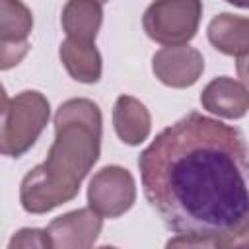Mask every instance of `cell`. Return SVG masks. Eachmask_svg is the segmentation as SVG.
Returning <instances> with one entry per match:
<instances>
[{
	"mask_svg": "<svg viewBox=\"0 0 249 249\" xmlns=\"http://www.w3.org/2000/svg\"><path fill=\"white\" fill-rule=\"evenodd\" d=\"M200 14V0H156L144 14V29L150 39L177 47L195 37Z\"/></svg>",
	"mask_w": 249,
	"mask_h": 249,
	"instance_id": "obj_4",
	"label": "cell"
},
{
	"mask_svg": "<svg viewBox=\"0 0 249 249\" xmlns=\"http://www.w3.org/2000/svg\"><path fill=\"white\" fill-rule=\"evenodd\" d=\"M101 2H105V0H101Z\"/></svg>",
	"mask_w": 249,
	"mask_h": 249,
	"instance_id": "obj_18",
	"label": "cell"
},
{
	"mask_svg": "<svg viewBox=\"0 0 249 249\" xmlns=\"http://www.w3.org/2000/svg\"><path fill=\"white\" fill-rule=\"evenodd\" d=\"M101 4L97 0H70L62 12V25L68 39L93 43L101 25Z\"/></svg>",
	"mask_w": 249,
	"mask_h": 249,
	"instance_id": "obj_10",
	"label": "cell"
},
{
	"mask_svg": "<svg viewBox=\"0 0 249 249\" xmlns=\"http://www.w3.org/2000/svg\"><path fill=\"white\" fill-rule=\"evenodd\" d=\"M237 74H239V78L245 84H249V53L239 56V60H237Z\"/></svg>",
	"mask_w": 249,
	"mask_h": 249,
	"instance_id": "obj_15",
	"label": "cell"
},
{
	"mask_svg": "<svg viewBox=\"0 0 249 249\" xmlns=\"http://www.w3.org/2000/svg\"><path fill=\"white\" fill-rule=\"evenodd\" d=\"M99 230H101V220L95 210L93 212L91 210H76V212L56 218L49 226L47 231L53 237V247H60L66 243L68 235H74V233H82L91 243V241H95Z\"/></svg>",
	"mask_w": 249,
	"mask_h": 249,
	"instance_id": "obj_13",
	"label": "cell"
},
{
	"mask_svg": "<svg viewBox=\"0 0 249 249\" xmlns=\"http://www.w3.org/2000/svg\"><path fill=\"white\" fill-rule=\"evenodd\" d=\"M233 6H239V8H249V0H226Z\"/></svg>",
	"mask_w": 249,
	"mask_h": 249,
	"instance_id": "obj_17",
	"label": "cell"
},
{
	"mask_svg": "<svg viewBox=\"0 0 249 249\" xmlns=\"http://www.w3.org/2000/svg\"><path fill=\"white\" fill-rule=\"evenodd\" d=\"M230 239H233L231 245H249V222H247V226H245L239 233H235V235L230 237ZM230 239H228V241H230ZM228 241H226V245H228Z\"/></svg>",
	"mask_w": 249,
	"mask_h": 249,
	"instance_id": "obj_16",
	"label": "cell"
},
{
	"mask_svg": "<svg viewBox=\"0 0 249 249\" xmlns=\"http://www.w3.org/2000/svg\"><path fill=\"white\" fill-rule=\"evenodd\" d=\"M49 119V101L39 91H21L8 99L4 95L2 109V154L19 158L27 152Z\"/></svg>",
	"mask_w": 249,
	"mask_h": 249,
	"instance_id": "obj_3",
	"label": "cell"
},
{
	"mask_svg": "<svg viewBox=\"0 0 249 249\" xmlns=\"http://www.w3.org/2000/svg\"><path fill=\"white\" fill-rule=\"evenodd\" d=\"M150 206L183 239L226 245L249 222V146L216 119L189 113L163 128L138 158Z\"/></svg>",
	"mask_w": 249,
	"mask_h": 249,
	"instance_id": "obj_1",
	"label": "cell"
},
{
	"mask_svg": "<svg viewBox=\"0 0 249 249\" xmlns=\"http://www.w3.org/2000/svg\"><path fill=\"white\" fill-rule=\"evenodd\" d=\"M88 200L91 210L101 216L115 218L128 210L134 202V181L123 167H103L89 183Z\"/></svg>",
	"mask_w": 249,
	"mask_h": 249,
	"instance_id": "obj_5",
	"label": "cell"
},
{
	"mask_svg": "<svg viewBox=\"0 0 249 249\" xmlns=\"http://www.w3.org/2000/svg\"><path fill=\"white\" fill-rule=\"evenodd\" d=\"M56 138L45 163L31 169L21 181V206L41 214L80 191V183L99 156L101 115L88 99H70L54 115Z\"/></svg>",
	"mask_w": 249,
	"mask_h": 249,
	"instance_id": "obj_2",
	"label": "cell"
},
{
	"mask_svg": "<svg viewBox=\"0 0 249 249\" xmlns=\"http://www.w3.org/2000/svg\"><path fill=\"white\" fill-rule=\"evenodd\" d=\"M47 230H21L18 231V235L12 237L10 241V249L14 247H29V245H37V247H53V239H49L51 235H47Z\"/></svg>",
	"mask_w": 249,
	"mask_h": 249,
	"instance_id": "obj_14",
	"label": "cell"
},
{
	"mask_svg": "<svg viewBox=\"0 0 249 249\" xmlns=\"http://www.w3.org/2000/svg\"><path fill=\"white\" fill-rule=\"evenodd\" d=\"M115 128L123 142L134 146L140 144L150 132V115L146 107L134 97L121 95L115 103Z\"/></svg>",
	"mask_w": 249,
	"mask_h": 249,
	"instance_id": "obj_12",
	"label": "cell"
},
{
	"mask_svg": "<svg viewBox=\"0 0 249 249\" xmlns=\"http://www.w3.org/2000/svg\"><path fill=\"white\" fill-rule=\"evenodd\" d=\"M208 39L218 51L243 56L249 53V19L222 14L210 21Z\"/></svg>",
	"mask_w": 249,
	"mask_h": 249,
	"instance_id": "obj_9",
	"label": "cell"
},
{
	"mask_svg": "<svg viewBox=\"0 0 249 249\" xmlns=\"http://www.w3.org/2000/svg\"><path fill=\"white\" fill-rule=\"evenodd\" d=\"M2 2V25H0V56L2 68L18 64L27 53L29 45L25 41L31 31L33 18L31 12L19 0H0Z\"/></svg>",
	"mask_w": 249,
	"mask_h": 249,
	"instance_id": "obj_6",
	"label": "cell"
},
{
	"mask_svg": "<svg viewBox=\"0 0 249 249\" xmlns=\"http://www.w3.org/2000/svg\"><path fill=\"white\" fill-rule=\"evenodd\" d=\"M200 103L204 105V109L228 117V119H239L247 113L249 109V91L243 84L222 76L212 80L202 95H200Z\"/></svg>",
	"mask_w": 249,
	"mask_h": 249,
	"instance_id": "obj_8",
	"label": "cell"
},
{
	"mask_svg": "<svg viewBox=\"0 0 249 249\" xmlns=\"http://www.w3.org/2000/svg\"><path fill=\"white\" fill-rule=\"evenodd\" d=\"M60 58L70 76L84 84H93L101 76V56L93 43L66 39L60 45Z\"/></svg>",
	"mask_w": 249,
	"mask_h": 249,
	"instance_id": "obj_11",
	"label": "cell"
},
{
	"mask_svg": "<svg viewBox=\"0 0 249 249\" xmlns=\"http://www.w3.org/2000/svg\"><path fill=\"white\" fill-rule=\"evenodd\" d=\"M204 68V60L198 51L191 47H165L154 54L156 76L173 88L193 86Z\"/></svg>",
	"mask_w": 249,
	"mask_h": 249,
	"instance_id": "obj_7",
	"label": "cell"
}]
</instances>
